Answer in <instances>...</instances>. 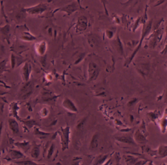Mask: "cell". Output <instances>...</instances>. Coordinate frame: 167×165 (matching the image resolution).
Wrapping results in <instances>:
<instances>
[{"label": "cell", "mask_w": 167, "mask_h": 165, "mask_svg": "<svg viewBox=\"0 0 167 165\" xmlns=\"http://www.w3.org/2000/svg\"><path fill=\"white\" fill-rule=\"evenodd\" d=\"M38 154H39V150L37 147H36L32 151V156L35 157H37L38 155Z\"/></svg>", "instance_id": "4"}, {"label": "cell", "mask_w": 167, "mask_h": 165, "mask_svg": "<svg viewBox=\"0 0 167 165\" xmlns=\"http://www.w3.org/2000/svg\"><path fill=\"white\" fill-rule=\"evenodd\" d=\"M166 99L167 100V92H166Z\"/></svg>", "instance_id": "7"}, {"label": "cell", "mask_w": 167, "mask_h": 165, "mask_svg": "<svg viewBox=\"0 0 167 165\" xmlns=\"http://www.w3.org/2000/svg\"><path fill=\"white\" fill-rule=\"evenodd\" d=\"M1 128H2V123H0V133H1Z\"/></svg>", "instance_id": "6"}, {"label": "cell", "mask_w": 167, "mask_h": 165, "mask_svg": "<svg viewBox=\"0 0 167 165\" xmlns=\"http://www.w3.org/2000/svg\"><path fill=\"white\" fill-rule=\"evenodd\" d=\"M9 126L10 128L12 129V131L14 133H18L19 131V127L18 126V123L17 122L13 120V119H11L9 120Z\"/></svg>", "instance_id": "1"}, {"label": "cell", "mask_w": 167, "mask_h": 165, "mask_svg": "<svg viewBox=\"0 0 167 165\" xmlns=\"http://www.w3.org/2000/svg\"><path fill=\"white\" fill-rule=\"evenodd\" d=\"M13 156L15 158H19L21 157V154L19 153L18 151H14L13 152Z\"/></svg>", "instance_id": "3"}, {"label": "cell", "mask_w": 167, "mask_h": 165, "mask_svg": "<svg viewBox=\"0 0 167 165\" xmlns=\"http://www.w3.org/2000/svg\"><path fill=\"white\" fill-rule=\"evenodd\" d=\"M98 136L96 135H95L93 137V139L92 140L91 143L92 147H96L98 145Z\"/></svg>", "instance_id": "2"}, {"label": "cell", "mask_w": 167, "mask_h": 165, "mask_svg": "<svg viewBox=\"0 0 167 165\" xmlns=\"http://www.w3.org/2000/svg\"><path fill=\"white\" fill-rule=\"evenodd\" d=\"M120 140L121 141H124V142H127V143L130 142L129 140L128 139H127V138H123V137H122V138H121L120 139Z\"/></svg>", "instance_id": "5"}]
</instances>
